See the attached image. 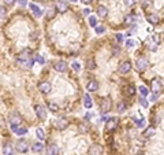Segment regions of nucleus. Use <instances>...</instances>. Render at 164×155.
Instances as JSON below:
<instances>
[{"instance_id":"obj_37","label":"nucleus","mask_w":164,"mask_h":155,"mask_svg":"<svg viewBox=\"0 0 164 155\" xmlns=\"http://www.w3.org/2000/svg\"><path fill=\"white\" fill-rule=\"evenodd\" d=\"M127 93H129V95H130V96H133L134 93H136V88H134L133 85H130V87H129V88H127Z\"/></svg>"},{"instance_id":"obj_18","label":"nucleus","mask_w":164,"mask_h":155,"mask_svg":"<svg viewBox=\"0 0 164 155\" xmlns=\"http://www.w3.org/2000/svg\"><path fill=\"white\" fill-rule=\"evenodd\" d=\"M30 54H32L30 49H23V51L18 55V60H26V59H30Z\"/></svg>"},{"instance_id":"obj_31","label":"nucleus","mask_w":164,"mask_h":155,"mask_svg":"<svg viewBox=\"0 0 164 155\" xmlns=\"http://www.w3.org/2000/svg\"><path fill=\"white\" fill-rule=\"evenodd\" d=\"M48 107H49V110L54 111V113H56V111L59 110V106H58V104H55V103H52V102H49V103H48Z\"/></svg>"},{"instance_id":"obj_36","label":"nucleus","mask_w":164,"mask_h":155,"mask_svg":"<svg viewBox=\"0 0 164 155\" xmlns=\"http://www.w3.org/2000/svg\"><path fill=\"white\" fill-rule=\"evenodd\" d=\"M34 60H36L37 63H40V65H44L45 63V59H44L41 55H36V58H34Z\"/></svg>"},{"instance_id":"obj_46","label":"nucleus","mask_w":164,"mask_h":155,"mask_svg":"<svg viewBox=\"0 0 164 155\" xmlns=\"http://www.w3.org/2000/svg\"><path fill=\"white\" fill-rule=\"evenodd\" d=\"M116 39H118V41H122V40H123V36H122L121 33H118V34H116Z\"/></svg>"},{"instance_id":"obj_3","label":"nucleus","mask_w":164,"mask_h":155,"mask_svg":"<svg viewBox=\"0 0 164 155\" xmlns=\"http://www.w3.org/2000/svg\"><path fill=\"white\" fill-rule=\"evenodd\" d=\"M159 44H160V36H157V34H153V36L151 37V40L148 41V47L151 51H156Z\"/></svg>"},{"instance_id":"obj_1","label":"nucleus","mask_w":164,"mask_h":155,"mask_svg":"<svg viewBox=\"0 0 164 155\" xmlns=\"http://www.w3.org/2000/svg\"><path fill=\"white\" fill-rule=\"evenodd\" d=\"M148 65H149V62H148V59L146 58H138V59L136 60V69L138 70V72H144V70H146L148 69Z\"/></svg>"},{"instance_id":"obj_2","label":"nucleus","mask_w":164,"mask_h":155,"mask_svg":"<svg viewBox=\"0 0 164 155\" xmlns=\"http://www.w3.org/2000/svg\"><path fill=\"white\" fill-rule=\"evenodd\" d=\"M111 107H112V100L111 98H104L101 100V113L102 114H107L111 111Z\"/></svg>"},{"instance_id":"obj_29","label":"nucleus","mask_w":164,"mask_h":155,"mask_svg":"<svg viewBox=\"0 0 164 155\" xmlns=\"http://www.w3.org/2000/svg\"><path fill=\"white\" fill-rule=\"evenodd\" d=\"M55 11H56V8H55V7L48 8V11H47V18H48V19L54 18V17H55Z\"/></svg>"},{"instance_id":"obj_33","label":"nucleus","mask_w":164,"mask_h":155,"mask_svg":"<svg viewBox=\"0 0 164 155\" xmlns=\"http://www.w3.org/2000/svg\"><path fill=\"white\" fill-rule=\"evenodd\" d=\"M89 25L93 26V28L97 26V19H96V17H89Z\"/></svg>"},{"instance_id":"obj_26","label":"nucleus","mask_w":164,"mask_h":155,"mask_svg":"<svg viewBox=\"0 0 164 155\" xmlns=\"http://www.w3.org/2000/svg\"><path fill=\"white\" fill-rule=\"evenodd\" d=\"M125 22L127 23V25H133V23L136 22V17H134L133 14H129V15L125 17Z\"/></svg>"},{"instance_id":"obj_17","label":"nucleus","mask_w":164,"mask_h":155,"mask_svg":"<svg viewBox=\"0 0 164 155\" xmlns=\"http://www.w3.org/2000/svg\"><path fill=\"white\" fill-rule=\"evenodd\" d=\"M29 8H30V11H32V13H33L36 17H41V14H43L41 8L39 7V6L33 4V3H30V4H29Z\"/></svg>"},{"instance_id":"obj_24","label":"nucleus","mask_w":164,"mask_h":155,"mask_svg":"<svg viewBox=\"0 0 164 155\" xmlns=\"http://www.w3.org/2000/svg\"><path fill=\"white\" fill-rule=\"evenodd\" d=\"M2 153L3 155H13V147L10 144H4L2 148Z\"/></svg>"},{"instance_id":"obj_21","label":"nucleus","mask_w":164,"mask_h":155,"mask_svg":"<svg viewBox=\"0 0 164 155\" xmlns=\"http://www.w3.org/2000/svg\"><path fill=\"white\" fill-rule=\"evenodd\" d=\"M107 14H108L107 7H104V6H99L97 7V15L101 17V18H104V17H107Z\"/></svg>"},{"instance_id":"obj_48","label":"nucleus","mask_w":164,"mask_h":155,"mask_svg":"<svg viewBox=\"0 0 164 155\" xmlns=\"http://www.w3.org/2000/svg\"><path fill=\"white\" fill-rule=\"evenodd\" d=\"M70 2H77V0H70Z\"/></svg>"},{"instance_id":"obj_4","label":"nucleus","mask_w":164,"mask_h":155,"mask_svg":"<svg viewBox=\"0 0 164 155\" xmlns=\"http://www.w3.org/2000/svg\"><path fill=\"white\" fill-rule=\"evenodd\" d=\"M8 121H10L11 126H13V125H17V126H18L20 122H22V118H20V115L17 113V111H13V113L10 114V118H8Z\"/></svg>"},{"instance_id":"obj_39","label":"nucleus","mask_w":164,"mask_h":155,"mask_svg":"<svg viewBox=\"0 0 164 155\" xmlns=\"http://www.w3.org/2000/svg\"><path fill=\"white\" fill-rule=\"evenodd\" d=\"M123 4H125L126 7H131V6L134 4V0H123Z\"/></svg>"},{"instance_id":"obj_20","label":"nucleus","mask_w":164,"mask_h":155,"mask_svg":"<svg viewBox=\"0 0 164 155\" xmlns=\"http://www.w3.org/2000/svg\"><path fill=\"white\" fill-rule=\"evenodd\" d=\"M18 63L23 69H29V67L33 66V59L30 58V59H26V60H18Z\"/></svg>"},{"instance_id":"obj_5","label":"nucleus","mask_w":164,"mask_h":155,"mask_svg":"<svg viewBox=\"0 0 164 155\" xmlns=\"http://www.w3.org/2000/svg\"><path fill=\"white\" fill-rule=\"evenodd\" d=\"M162 88H163V84L159 78H153V80L151 81V89L155 93H159L160 91H162Z\"/></svg>"},{"instance_id":"obj_38","label":"nucleus","mask_w":164,"mask_h":155,"mask_svg":"<svg viewBox=\"0 0 164 155\" xmlns=\"http://www.w3.org/2000/svg\"><path fill=\"white\" fill-rule=\"evenodd\" d=\"M136 44H137V43L134 41V40H127V41H126V45H127L129 48H133Z\"/></svg>"},{"instance_id":"obj_34","label":"nucleus","mask_w":164,"mask_h":155,"mask_svg":"<svg viewBox=\"0 0 164 155\" xmlns=\"http://www.w3.org/2000/svg\"><path fill=\"white\" fill-rule=\"evenodd\" d=\"M140 104H141L142 107H146V109H148V106H149L148 100H146V99L144 98V96H141V98H140Z\"/></svg>"},{"instance_id":"obj_42","label":"nucleus","mask_w":164,"mask_h":155,"mask_svg":"<svg viewBox=\"0 0 164 155\" xmlns=\"http://www.w3.org/2000/svg\"><path fill=\"white\" fill-rule=\"evenodd\" d=\"M141 4L144 8L148 7V6H151V0H141Z\"/></svg>"},{"instance_id":"obj_11","label":"nucleus","mask_w":164,"mask_h":155,"mask_svg":"<svg viewBox=\"0 0 164 155\" xmlns=\"http://www.w3.org/2000/svg\"><path fill=\"white\" fill-rule=\"evenodd\" d=\"M54 67H55V70H56V72L64 73L67 70V63L64 62V60H58V62L54 65Z\"/></svg>"},{"instance_id":"obj_6","label":"nucleus","mask_w":164,"mask_h":155,"mask_svg":"<svg viewBox=\"0 0 164 155\" xmlns=\"http://www.w3.org/2000/svg\"><path fill=\"white\" fill-rule=\"evenodd\" d=\"M119 73H122V74H127L131 70V63L130 60H123V62L119 65Z\"/></svg>"},{"instance_id":"obj_43","label":"nucleus","mask_w":164,"mask_h":155,"mask_svg":"<svg viewBox=\"0 0 164 155\" xmlns=\"http://www.w3.org/2000/svg\"><path fill=\"white\" fill-rule=\"evenodd\" d=\"M0 13H2V19H4V17H6V13H7V11L4 10V7H2V8H0Z\"/></svg>"},{"instance_id":"obj_15","label":"nucleus","mask_w":164,"mask_h":155,"mask_svg":"<svg viewBox=\"0 0 164 155\" xmlns=\"http://www.w3.org/2000/svg\"><path fill=\"white\" fill-rule=\"evenodd\" d=\"M17 151L26 153V151H28V143H26L25 140H19V141L17 143Z\"/></svg>"},{"instance_id":"obj_10","label":"nucleus","mask_w":164,"mask_h":155,"mask_svg":"<svg viewBox=\"0 0 164 155\" xmlns=\"http://www.w3.org/2000/svg\"><path fill=\"white\" fill-rule=\"evenodd\" d=\"M89 155H102V147L99 144H93L89 148Z\"/></svg>"},{"instance_id":"obj_35","label":"nucleus","mask_w":164,"mask_h":155,"mask_svg":"<svg viewBox=\"0 0 164 155\" xmlns=\"http://www.w3.org/2000/svg\"><path fill=\"white\" fill-rule=\"evenodd\" d=\"M118 111L119 113H125L126 111V104L123 103V102H119L118 103Z\"/></svg>"},{"instance_id":"obj_9","label":"nucleus","mask_w":164,"mask_h":155,"mask_svg":"<svg viewBox=\"0 0 164 155\" xmlns=\"http://www.w3.org/2000/svg\"><path fill=\"white\" fill-rule=\"evenodd\" d=\"M51 84L49 83H47V81H43V83H40L39 84V89H40V92L41 93H44V95H47V93H49L51 92Z\"/></svg>"},{"instance_id":"obj_23","label":"nucleus","mask_w":164,"mask_h":155,"mask_svg":"<svg viewBox=\"0 0 164 155\" xmlns=\"http://www.w3.org/2000/svg\"><path fill=\"white\" fill-rule=\"evenodd\" d=\"M84 106L86 107V109H90V107L93 106V103H92V99H90V96L88 95H84Z\"/></svg>"},{"instance_id":"obj_13","label":"nucleus","mask_w":164,"mask_h":155,"mask_svg":"<svg viewBox=\"0 0 164 155\" xmlns=\"http://www.w3.org/2000/svg\"><path fill=\"white\" fill-rule=\"evenodd\" d=\"M86 89L89 91V92H96V91L99 89V83L96 80H90L86 85Z\"/></svg>"},{"instance_id":"obj_45","label":"nucleus","mask_w":164,"mask_h":155,"mask_svg":"<svg viewBox=\"0 0 164 155\" xmlns=\"http://www.w3.org/2000/svg\"><path fill=\"white\" fill-rule=\"evenodd\" d=\"M89 13H90L89 8H85V10L82 11V14H84V15H89Z\"/></svg>"},{"instance_id":"obj_7","label":"nucleus","mask_w":164,"mask_h":155,"mask_svg":"<svg viewBox=\"0 0 164 155\" xmlns=\"http://www.w3.org/2000/svg\"><path fill=\"white\" fill-rule=\"evenodd\" d=\"M116 126H118V118H110L105 122V130H107V132L114 130Z\"/></svg>"},{"instance_id":"obj_30","label":"nucleus","mask_w":164,"mask_h":155,"mask_svg":"<svg viewBox=\"0 0 164 155\" xmlns=\"http://www.w3.org/2000/svg\"><path fill=\"white\" fill-rule=\"evenodd\" d=\"M138 91H140V93H141V95L144 96V98H145V96H148L149 95V91H148V88H146V87H144V85H141L138 88Z\"/></svg>"},{"instance_id":"obj_47","label":"nucleus","mask_w":164,"mask_h":155,"mask_svg":"<svg viewBox=\"0 0 164 155\" xmlns=\"http://www.w3.org/2000/svg\"><path fill=\"white\" fill-rule=\"evenodd\" d=\"M82 3H85V4H89V3H92L93 0H81Z\"/></svg>"},{"instance_id":"obj_19","label":"nucleus","mask_w":164,"mask_h":155,"mask_svg":"<svg viewBox=\"0 0 164 155\" xmlns=\"http://www.w3.org/2000/svg\"><path fill=\"white\" fill-rule=\"evenodd\" d=\"M146 19H148L149 23H152V25H157L159 23V15H156V14H148V17H146Z\"/></svg>"},{"instance_id":"obj_8","label":"nucleus","mask_w":164,"mask_h":155,"mask_svg":"<svg viewBox=\"0 0 164 155\" xmlns=\"http://www.w3.org/2000/svg\"><path fill=\"white\" fill-rule=\"evenodd\" d=\"M55 125H56L58 129L63 130V129H66V128L69 126V119L62 117V118H59V119H56V121H55Z\"/></svg>"},{"instance_id":"obj_28","label":"nucleus","mask_w":164,"mask_h":155,"mask_svg":"<svg viewBox=\"0 0 164 155\" xmlns=\"http://www.w3.org/2000/svg\"><path fill=\"white\" fill-rule=\"evenodd\" d=\"M86 67L89 70H92V69H95L96 67V63H95V60H93V58H89V59L86 60Z\"/></svg>"},{"instance_id":"obj_32","label":"nucleus","mask_w":164,"mask_h":155,"mask_svg":"<svg viewBox=\"0 0 164 155\" xmlns=\"http://www.w3.org/2000/svg\"><path fill=\"white\" fill-rule=\"evenodd\" d=\"M95 30H96V33L97 34H101V33H104L105 32V28H104V25H97L95 28Z\"/></svg>"},{"instance_id":"obj_22","label":"nucleus","mask_w":164,"mask_h":155,"mask_svg":"<svg viewBox=\"0 0 164 155\" xmlns=\"http://www.w3.org/2000/svg\"><path fill=\"white\" fill-rule=\"evenodd\" d=\"M43 148H44V144L41 141H37V143H34V144L32 145L33 153H41V151H43Z\"/></svg>"},{"instance_id":"obj_14","label":"nucleus","mask_w":164,"mask_h":155,"mask_svg":"<svg viewBox=\"0 0 164 155\" xmlns=\"http://www.w3.org/2000/svg\"><path fill=\"white\" fill-rule=\"evenodd\" d=\"M56 8L60 13H66V11L69 10V4H67V2H64V0H59V2L56 3Z\"/></svg>"},{"instance_id":"obj_44","label":"nucleus","mask_w":164,"mask_h":155,"mask_svg":"<svg viewBox=\"0 0 164 155\" xmlns=\"http://www.w3.org/2000/svg\"><path fill=\"white\" fill-rule=\"evenodd\" d=\"M3 2H6V4H8V6H13L14 3H15V0H3Z\"/></svg>"},{"instance_id":"obj_25","label":"nucleus","mask_w":164,"mask_h":155,"mask_svg":"<svg viewBox=\"0 0 164 155\" xmlns=\"http://www.w3.org/2000/svg\"><path fill=\"white\" fill-rule=\"evenodd\" d=\"M155 132H156V129H155L153 126H149L148 129H145V132H144V136H145V137H152L155 134Z\"/></svg>"},{"instance_id":"obj_12","label":"nucleus","mask_w":164,"mask_h":155,"mask_svg":"<svg viewBox=\"0 0 164 155\" xmlns=\"http://www.w3.org/2000/svg\"><path fill=\"white\" fill-rule=\"evenodd\" d=\"M34 109H36V114H37V117H39L40 119H45L47 118V111H45V109H44L43 106H39V104H37Z\"/></svg>"},{"instance_id":"obj_41","label":"nucleus","mask_w":164,"mask_h":155,"mask_svg":"<svg viewBox=\"0 0 164 155\" xmlns=\"http://www.w3.org/2000/svg\"><path fill=\"white\" fill-rule=\"evenodd\" d=\"M134 121H136V125H137V126H140V128H142V126H144V122H145V121H144V118L138 119V121H137V119H134Z\"/></svg>"},{"instance_id":"obj_40","label":"nucleus","mask_w":164,"mask_h":155,"mask_svg":"<svg viewBox=\"0 0 164 155\" xmlns=\"http://www.w3.org/2000/svg\"><path fill=\"white\" fill-rule=\"evenodd\" d=\"M73 69H74L75 70V72H80V70H81V66H80V63H78V62H73Z\"/></svg>"},{"instance_id":"obj_27","label":"nucleus","mask_w":164,"mask_h":155,"mask_svg":"<svg viewBox=\"0 0 164 155\" xmlns=\"http://www.w3.org/2000/svg\"><path fill=\"white\" fill-rule=\"evenodd\" d=\"M36 136L39 140H44L45 139V133H44V130L41 129V128H37L36 129Z\"/></svg>"},{"instance_id":"obj_16","label":"nucleus","mask_w":164,"mask_h":155,"mask_svg":"<svg viewBox=\"0 0 164 155\" xmlns=\"http://www.w3.org/2000/svg\"><path fill=\"white\" fill-rule=\"evenodd\" d=\"M47 155H59V147L56 144H51L47 148Z\"/></svg>"}]
</instances>
